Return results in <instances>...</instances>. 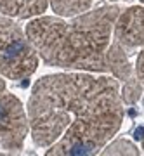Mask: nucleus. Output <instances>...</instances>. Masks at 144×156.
<instances>
[{"instance_id": "1", "label": "nucleus", "mask_w": 144, "mask_h": 156, "mask_svg": "<svg viewBox=\"0 0 144 156\" xmlns=\"http://www.w3.org/2000/svg\"><path fill=\"white\" fill-rule=\"evenodd\" d=\"M31 139L47 156L99 153L123 122L118 78L89 71L45 75L28 99Z\"/></svg>"}, {"instance_id": "2", "label": "nucleus", "mask_w": 144, "mask_h": 156, "mask_svg": "<svg viewBox=\"0 0 144 156\" xmlns=\"http://www.w3.org/2000/svg\"><path fill=\"white\" fill-rule=\"evenodd\" d=\"M120 12L115 4H99L94 11L66 19L38 16L28 23L26 35L45 66L106 73V50Z\"/></svg>"}, {"instance_id": "3", "label": "nucleus", "mask_w": 144, "mask_h": 156, "mask_svg": "<svg viewBox=\"0 0 144 156\" xmlns=\"http://www.w3.org/2000/svg\"><path fill=\"white\" fill-rule=\"evenodd\" d=\"M38 68V52L14 17L0 14V75L24 80Z\"/></svg>"}, {"instance_id": "4", "label": "nucleus", "mask_w": 144, "mask_h": 156, "mask_svg": "<svg viewBox=\"0 0 144 156\" xmlns=\"http://www.w3.org/2000/svg\"><path fill=\"white\" fill-rule=\"evenodd\" d=\"M113 42L122 45L130 57L135 54L134 73L144 83V5H134L120 12L113 30Z\"/></svg>"}, {"instance_id": "5", "label": "nucleus", "mask_w": 144, "mask_h": 156, "mask_svg": "<svg viewBox=\"0 0 144 156\" xmlns=\"http://www.w3.org/2000/svg\"><path fill=\"white\" fill-rule=\"evenodd\" d=\"M28 132H31L28 111L12 94H0V146L7 153H19Z\"/></svg>"}, {"instance_id": "6", "label": "nucleus", "mask_w": 144, "mask_h": 156, "mask_svg": "<svg viewBox=\"0 0 144 156\" xmlns=\"http://www.w3.org/2000/svg\"><path fill=\"white\" fill-rule=\"evenodd\" d=\"M49 0H0V14L14 19H31L47 11Z\"/></svg>"}, {"instance_id": "7", "label": "nucleus", "mask_w": 144, "mask_h": 156, "mask_svg": "<svg viewBox=\"0 0 144 156\" xmlns=\"http://www.w3.org/2000/svg\"><path fill=\"white\" fill-rule=\"evenodd\" d=\"M106 64H108V69H110L111 75L118 80H122V82H125L132 75H135L134 64L130 61V54L113 40L106 50Z\"/></svg>"}, {"instance_id": "8", "label": "nucleus", "mask_w": 144, "mask_h": 156, "mask_svg": "<svg viewBox=\"0 0 144 156\" xmlns=\"http://www.w3.org/2000/svg\"><path fill=\"white\" fill-rule=\"evenodd\" d=\"M94 0H49L56 16L59 17H75L90 11Z\"/></svg>"}, {"instance_id": "9", "label": "nucleus", "mask_w": 144, "mask_h": 156, "mask_svg": "<svg viewBox=\"0 0 144 156\" xmlns=\"http://www.w3.org/2000/svg\"><path fill=\"white\" fill-rule=\"evenodd\" d=\"M142 82L139 80L135 75H132V76L128 78V80H125L123 82V89H122V101L125 102V104H128V106H132V104H135L139 99H141V95H142Z\"/></svg>"}, {"instance_id": "10", "label": "nucleus", "mask_w": 144, "mask_h": 156, "mask_svg": "<svg viewBox=\"0 0 144 156\" xmlns=\"http://www.w3.org/2000/svg\"><path fill=\"white\" fill-rule=\"evenodd\" d=\"M101 154H139L137 146L132 144L130 140L127 139H118L113 140L111 144H108L104 149L101 151Z\"/></svg>"}, {"instance_id": "11", "label": "nucleus", "mask_w": 144, "mask_h": 156, "mask_svg": "<svg viewBox=\"0 0 144 156\" xmlns=\"http://www.w3.org/2000/svg\"><path fill=\"white\" fill-rule=\"evenodd\" d=\"M2 92H5V82H4V78L0 75V94H2Z\"/></svg>"}, {"instance_id": "12", "label": "nucleus", "mask_w": 144, "mask_h": 156, "mask_svg": "<svg viewBox=\"0 0 144 156\" xmlns=\"http://www.w3.org/2000/svg\"><path fill=\"white\" fill-rule=\"evenodd\" d=\"M141 146H142V149H144V132H142V135H141Z\"/></svg>"}, {"instance_id": "13", "label": "nucleus", "mask_w": 144, "mask_h": 156, "mask_svg": "<svg viewBox=\"0 0 144 156\" xmlns=\"http://www.w3.org/2000/svg\"><path fill=\"white\" fill-rule=\"evenodd\" d=\"M110 2H115V0H110Z\"/></svg>"}, {"instance_id": "14", "label": "nucleus", "mask_w": 144, "mask_h": 156, "mask_svg": "<svg viewBox=\"0 0 144 156\" xmlns=\"http://www.w3.org/2000/svg\"><path fill=\"white\" fill-rule=\"evenodd\" d=\"M141 2H142V4H144V0H141Z\"/></svg>"}]
</instances>
